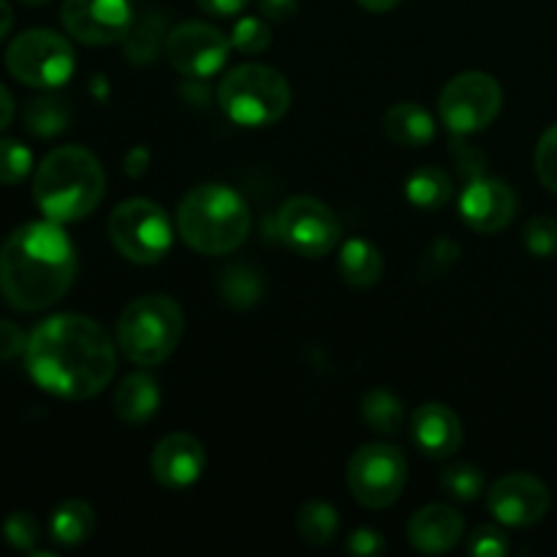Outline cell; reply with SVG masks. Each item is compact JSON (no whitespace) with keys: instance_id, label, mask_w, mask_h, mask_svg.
<instances>
[{"instance_id":"1","label":"cell","mask_w":557,"mask_h":557,"mask_svg":"<svg viewBox=\"0 0 557 557\" xmlns=\"http://www.w3.org/2000/svg\"><path fill=\"white\" fill-rule=\"evenodd\" d=\"M25 364L30 379L49 395L90 400L114 379L117 348L98 321L60 313L30 332Z\"/></svg>"},{"instance_id":"2","label":"cell","mask_w":557,"mask_h":557,"mask_svg":"<svg viewBox=\"0 0 557 557\" xmlns=\"http://www.w3.org/2000/svg\"><path fill=\"white\" fill-rule=\"evenodd\" d=\"M76 267V248L63 223L49 218L25 223L0 248V294L14 310L38 313L69 294Z\"/></svg>"},{"instance_id":"3","label":"cell","mask_w":557,"mask_h":557,"mask_svg":"<svg viewBox=\"0 0 557 557\" xmlns=\"http://www.w3.org/2000/svg\"><path fill=\"white\" fill-rule=\"evenodd\" d=\"M103 194L107 174L85 147H58L38 163L33 177V199L44 218L54 223L85 221L98 210Z\"/></svg>"},{"instance_id":"4","label":"cell","mask_w":557,"mask_h":557,"mask_svg":"<svg viewBox=\"0 0 557 557\" xmlns=\"http://www.w3.org/2000/svg\"><path fill=\"white\" fill-rule=\"evenodd\" d=\"M250 207L223 183H201L177 207V232L201 256H226L250 234Z\"/></svg>"},{"instance_id":"5","label":"cell","mask_w":557,"mask_h":557,"mask_svg":"<svg viewBox=\"0 0 557 557\" xmlns=\"http://www.w3.org/2000/svg\"><path fill=\"white\" fill-rule=\"evenodd\" d=\"M183 332V308L166 294H147L120 313L117 348L128 362L156 368L177 351Z\"/></svg>"},{"instance_id":"6","label":"cell","mask_w":557,"mask_h":557,"mask_svg":"<svg viewBox=\"0 0 557 557\" xmlns=\"http://www.w3.org/2000/svg\"><path fill=\"white\" fill-rule=\"evenodd\" d=\"M218 103L232 123L243 128H267L286 117L292 107V87L281 71L245 63L223 76L218 85Z\"/></svg>"},{"instance_id":"7","label":"cell","mask_w":557,"mask_h":557,"mask_svg":"<svg viewBox=\"0 0 557 557\" xmlns=\"http://www.w3.org/2000/svg\"><path fill=\"white\" fill-rule=\"evenodd\" d=\"M109 237L134 264H158L172 250L174 232L166 210L150 199H128L109 215Z\"/></svg>"},{"instance_id":"8","label":"cell","mask_w":557,"mask_h":557,"mask_svg":"<svg viewBox=\"0 0 557 557\" xmlns=\"http://www.w3.org/2000/svg\"><path fill=\"white\" fill-rule=\"evenodd\" d=\"M5 69L22 85L38 87V90H52L65 85L76 69L74 47L60 33L47 27H33L20 33L5 49Z\"/></svg>"},{"instance_id":"9","label":"cell","mask_w":557,"mask_h":557,"mask_svg":"<svg viewBox=\"0 0 557 557\" xmlns=\"http://www.w3.org/2000/svg\"><path fill=\"white\" fill-rule=\"evenodd\" d=\"M354 500L370 511L397 504L408 482V462L397 446L368 444L354 451L346 471Z\"/></svg>"},{"instance_id":"10","label":"cell","mask_w":557,"mask_h":557,"mask_svg":"<svg viewBox=\"0 0 557 557\" xmlns=\"http://www.w3.org/2000/svg\"><path fill=\"white\" fill-rule=\"evenodd\" d=\"M504 107V90L498 79L484 71H466L446 82L438 98L441 123L457 136L479 134L490 128Z\"/></svg>"},{"instance_id":"11","label":"cell","mask_w":557,"mask_h":557,"mask_svg":"<svg viewBox=\"0 0 557 557\" xmlns=\"http://www.w3.org/2000/svg\"><path fill=\"white\" fill-rule=\"evenodd\" d=\"M277 237L305 259H321L341 245L343 226L330 205L315 196H292L277 210Z\"/></svg>"},{"instance_id":"12","label":"cell","mask_w":557,"mask_h":557,"mask_svg":"<svg viewBox=\"0 0 557 557\" xmlns=\"http://www.w3.org/2000/svg\"><path fill=\"white\" fill-rule=\"evenodd\" d=\"M232 49V38L223 36L218 27L207 22H183L169 30L163 52L172 69H177L183 76L207 79L226 65Z\"/></svg>"},{"instance_id":"13","label":"cell","mask_w":557,"mask_h":557,"mask_svg":"<svg viewBox=\"0 0 557 557\" xmlns=\"http://www.w3.org/2000/svg\"><path fill=\"white\" fill-rule=\"evenodd\" d=\"M60 22L65 33L87 47L120 44L134 27L128 0H63Z\"/></svg>"},{"instance_id":"14","label":"cell","mask_w":557,"mask_h":557,"mask_svg":"<svg viewBox=\"0 0 557 557\" xmlns=\"http://www.w3.org/2000/svg\"><path fill=\"white\" fill-rule=\"evenodd\" d=\"M549 490L531 473H506L487 490V509L500 525L531 528L547 517Z\"/></svg>"},{"instance_id":"15","label":"cell","mask_w":557,"mask_h":557,"mask_svg":"<svg viewBox=\"0 0 557 557\" xmlns=\"http://www.w3.org/2000/svg\"><path fill=\"white\" fill-rule=\"evenodd\" d=\"M207 468V451L190 433H172L156 444L150 455V471L161 487L188 490Z\"/></svg>"},{"instance_id":"16","label":"cell","mask_w":557,"mask_h":557,"mask_svg":"<svg viewBox=\"0 0 557 557\" xmlns=\"http://www.w3.org/2000/svg\"><path fill=\"white\" fill-rule=\"evenodd\" d=\"M517 196L504 180L479 177L460 196V215L473 232L495 234L515 221Z\"/></svg>"},{"instance_id":"17","label":"cell","mask_w":557,"mask_h":557,"mask_svg":"<svg viewBox=\"0 0 557 557\" xmlns=\"http://www.w3.org/2000/svg\"><path fill=\"white\" fill-rule=\"evenodd\" d=\"M411 438L422 455L446 460L462 446V422L446 403H424L411 413Z\"/></svg>"},{"instance_id":"18","label":"cell","mask_w":557,"mask_h":557,"mask_svg":"<svg viewBox=\"0 0 557 557\" xmlns=\"http://www.w3.org/2000/svg\"><path fill=\"white\" fill-rule=\"evenodd\" d=\"M408 544L422 555H446L466 536V522L451 506L430 504L422 506L408 520Z\"/></svg>"},{"instance_id":"19","label":"cell","mask_w":557,"mask_h":557,"mask_svg":"<svg viewBox=\"0 0 557 557\" xmlns=\"http://www.w3.org/2000/svg\"><path fill=\"white\" fill-rule=\"evenodd\" d=\"M114 417L123 424H145L161 408V389L150 373H131L117 384L112 397Z\"/></svg>"},{"instance_id":"20","label":"cell","mask_w":557,"mask_h":557,"mask_svg":"<svg viewBox=\"0 0 557 557\" xmlns=\"http://www.w3.org/2000/svg\"><path fill=\"white\" fill-rule=\"evenodd\" d=\"M384 134L400 147H424L435 139L433 114L413 101L395 103L384 114Z\"/></svg>"},{"instance_id":"21","label":"cell","mask_w":557,"mask_h":557,"mask_svg":"<svg viewBox=\"0 0 557 557\" xmlns=\"http://www.w3.org/2000/svg\"><path fill=\"white\" fill-rule=\"evenodd\" d=\"M337 272L354 288H370L384 275V256L362 237L346 239L337 253Z\"/></svg>"},{"instance_id":"22","label":"cell","mask_w":557,"mask_h":557,"mask_svg":"<svg viewBox=\"0 0 557 557\" xmlns=\"http://www.w3.org/2000/svg\"><path fill=\"white\" fill-rule=\"evenodd\" d=\"M96 531V511L79 498L63 500L49 517V539L60 547H79Z\"/></svg>"},{"instance_id":"23","label":"cell","mask_w":557,"mask_h":557,"mask_svg":"<svg viewBox=\"0 0 557 557\" xmlns=\"http://www.w3.org/2000/svg\"><path fill=\"white\" fill-rule=\"evenodd\" d=\"M455 196L451 177L438 166H422L406 180V199L424 212H435L446 207Z\"/></svg>"},{"instance_id":"24","label":"cell","mask_w":557,"mask_h":557,"mask_svg":"<svg viewBox=\"0 0 557 557\" xmlns=\"http://www.w3.org/2000/svg\"><path fill=\"white\" fill-rule=\"evenodd\" d=\"M362 419L373 433L395 435L406 428V408L389 389H370L362 397Z\"/></svg>"},{"instance_id":"25","label":"cell","mask_w":557,"mask_h":557,"mask_svg":"<svg viewBox=\"0 0 557 557\" xmlns=\"http://www.w3.org/2000/svg\"><path fill=\"white\" fill-rule=\"evenodd\" d=\"M341 531V517L326 500H308L297 515V533L310 547H326Z\"/></svg>"},{"instance_id":"26","label":"cell","mask_w":557,"mask_h":557,"mask_svg":"<svg viewBox=\"0 0 557 557\" xmlns=\"http://www.w3.org/2000/svg\"><path fill=\"white\" fill-rule=\"evenodd\" d=\"M166 22H163V16L152 14V16H145V20L134 27H131L128 36L123 38L125 44V54H128L131 63L136 65H147L152 63V60L158 58V52H161V47H166Z\"/></svg>"},{"instance_id":"27","label":"cell","mask_w":557,"mask_h":557,"mask_svg":"<svg viewBox=\"0 0 557 557\" xmlns=\"http://www.w3.org/2000/svg\"><path fill=\"white\" fill-rule=\"evenodd\" d=\"M69 103L58 96H38L33 98L25 109V128L30 131L33 136H41V139L63 134V131L69 128Z\"/></svg>"},{"instance_id":"28","label":"cell","mask_w":557,"mask_h":557,"mask_svg":"<svg viewBox=\"0 0 557 557\" xmlns=\"http://www.w3.org/2000/svg\"><path fill=\"white\" fill-rule=\"evenodd\" d=\"M221 294L234 308H250L261 299V277L250 267H232L221 277Z\"/></svg>"},{"instance_id":"29","label":"cell","mask_w":557,"mask_h":557,"mask_svg":"<svg viewBox=\"0 0 557 557\" xmlns=\"http://www.w3.org/2000/svg\"><path fill=\"white\" fill-rule=\"evenodd\" d=\"M441 487H444V493L449 498L471 504V500H476L484 493V476L476 466L455 462V466H449L441 473Z\"/></svg>"},{"instance_id":"30","label":"cell","mask_w":557,"mask_h":557,"mask_svg":"<svg viewBox=\"0 0 557 557\" xmlns=\"http://www.w3.org/2000/svg\"><path fill=\"white\" fill-rule=\"evenodd\" d=\"M272 44V30L264 16H239L232 27V47L243 54H261Z\"/></svg>"},{"instance_id":"31","label":"cell","mask_w":557,"mask_h":557,"mask_svg":"<svg viewBox=\"0 0 557 557\" xmlns=\"http://www.w3.org/2000/svg\"><path fill=\"white\" fill-rule=\"evenodd\" d=\"M33 172L30 147L20 139H0V185H20Z\"/></svg>"},{"instance_id":"32","label":"cell","mask_w":557,"mask_h":557,"mask_svg":"<svg viewBox=\"0 0 557 557\" xmlns=\"http://www.w3.org/2000/svg\"><path fill=\"white\" fill-rule=\"evenodd\" d=\"M522 243L528 253L536 259H553L557 256V221L549 215H536L522 228Z\"/></svg>"},{"instance_id":"33","label":"cell","mask_w":557,"mask_h":557,"mask_svg":"<svg viewBox=\"0 0 557 557\" xmlns=\"http://www.w3.org/2000/svg\"><path fill=\"white\" fill-rule=\"evenodd\" d=\"M3 539L20 553H30L38 539H41V528H38V520L30 511H14V515L5 517Z\"/></svg>"},{"instance_id":"34","label":"cell","mask_w":557,"mask_h":557,"mask_svg":"<svg viewBox=\"0 0 557 557\" xmlns=\"http://www.w3.org/2000/svg\"><path fill=\"white\" fill-rule=\"evenodd\" d=\"M533 166H536V174L544 188L557 194V123L549 125L542 134V139H539Z\"/></svg>"},{"instance_id":"35","label":"cell","mask_w":557,"mask_h":557,"mask_svg":"<svg viewBox=\"0 0 557 557\" xmlns=\"http://www.w3.org/2000/svg\"><path fill=\"white\" fill-rule=\"evenodd\" d=\"M509 549V536L495 525L476 528V531L471 533V539H468V553L473 557H506Z\"/></svg>"},{"instance_id":"36","label":"cell","mask_w":557,"mask_h":557,"mask_svg":"<svg viewBox=\"0 0 557 557\" xmlns=\"http://www.w3.org/2000/svg\"><path fill=\"white\" fill-rule=\"evenodd\" d=\"M346 549L357 557H375L384 553L386 542L379 531H373V528H357V531L348 536Z\"/></svg>"},{"instance_id":"37","label":"cell","mask_w":557,"mask_h":557,"mask_svg":"<svg viewBox=\"0 0 557 557\" xmlns=\"http://www.w3.org/2000/svg\"><path fill=\"white\" fill-rule=\"evenodd\" d=\"M27 351V335L11 321H0V362H11Z\"/></svg>"},{"instance_id":"38","label":"cell","mask_w":557,"mask_h":557,"mask_svg":"<svg viewBox=\"0 0 557 557\" xmlns=\"http://www.w3.org/2000/svg\"><path fill=\"white\" fill-rule=\"evenodd\" d=\"M457 256H460V245L451 243V239H438V243H435L433 248H430V253H428L430 264L435 261V267L428 272V275H433V277L444 275V272L449 270L451 264H455Z\"/></svg>"},{"instance_id":"39","label":"cell","mask_w":557,"mask_h":557,"mask_svg":"<svg viewBox=\"0 0 557 557\" xmlns=\"http://www.w3.org/2000/svg\"><path fill=\"white\" fill-rule=\"evenodd\" d=\"M299 9V0H259V11L270 22H288L294 20Z\"/></svg>"},{"instance_id":"40","label":"cell","mask_w":557,"mask_h":557,"mask_svg":"<svg viewBox=\"0 0 557 557\" xmlns=\"http://www.w3.org/2000/svg\"><path fill=\"white\" fill-rule=\"evenodd\" d=\"M201 11L212 16H221V20H228V16H237L248 9L250 0H196Z\"/></svg>"},{"instance_id":"41","label":"cell","mask_w":557,"mask_h":557,"mask_svg":"<svg viewBox=\"0 0 557 557\" xmlns=\"http://www.w3.org/2000/svg\"><path fill=\"white\" fill-rule=\"evenodd\" d=\"M11 120H14V98H11V92L0 85V131L9 128Z\"/></svg>"},{"instance_id":"42","label":"cell","mask_w":557,"mask_h":557,"mask_svg":"<svg viewBox=\"0 0 557 557\" xmlns=\"http://www.w3.org/2000/svg\"><path fill=\"white\" fill-rule=\"evenodd\" d=\"M364 11H373V14H386V11L397 9L403 0H357Z\"/></svg>"},{"instance_id":"43","label":"cell","mask_w":557,"mask_h":557,"mask_svg":"<svg viewBox=\"0 0 557 557\" xmlns=\"http://www.w3.org/2000/svg\"><path fill=\"white\" fill-rule=\"evenodd\" d=\"M11 25H14V11H11V5L5 0H0V41L9 36Z\"/></svg>"},{"instance_id":"44","label":"cell","mask_w":557,"mask_h":557,"mask_svg":"<svg viewBox=\"0 0 557 557\" xmlns=\"http://www.w3.org/2000/svg\"><path fill=\"white\" fill-rule=\"evenodd\" d=\"M22 3H25V5H47V3H52V0H22Z\"/></svg>"}]
</instances>
